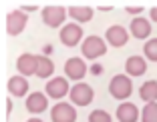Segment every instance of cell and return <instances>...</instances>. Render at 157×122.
I'll list each match as a JSON object with an SVG mask.
<instances>
[{"instance_id": "3957f363", "label": "cell", "mask_w": 157, "mask_h": 122, "mask_svg": "<svg viewBox=\"0 0 157 122\" xmlns=\"http://www.w3.org/2000/svg\"><path fill=\"white\" fill-rule=\"evenodd\" d=\"M26 22H28V18L22 10H12L6 16V32H8L10 36H16V34H20L24 30Z\"/></svg>"}, {"instance_id": "ffe728a7", "label": "cell", "mask_w": 157, "mask_h": 122, "mask_svg": "<svg viewBox=\"0 0 157 122\" xmlns=\"http://www.w3.org/2000/svg\"><path fill=\"white\" fill-rule=\"evenodd\" d=\"M141 122H157V102L145 104L143 112H141Z\"/></svg>"}, {"instance_id": "30bf717a", "label": "cell", "mask_w": 157, "mask_h": 122, "mask_svg": "<svg viewBox=\"0 0 157 122\" xmlns=\"http://www.w3.org/2000/svg\"><path fill=\"white\" fill-rule=\"evenodd\" d=\"M65 72H67V76L73 78V80H81V78L87 74V64L81 58H69L67 64H65Z\"/></svg>"}, {"instance_id": "8fae6325", "label": "cell", "mask_w": 157, "mask_h": 122, "mask_svg": "<svg viewBox=\"0 0 157 122\" xmlns=\"http://www.w3.org/2000/svg\"><path fill=\"white\" fill-rule=\"evenodd\" d=\"M137 118H139V110L135 104L131 102L119 104V108H117V120L119 122H137Z\"/></svg>"}, {"instance_id": "8992f818", "label": "cell", "mask_w": 157, "mask_h": 122, "mask_svg": "<svg viewBox=\"0 0 157 122\" xmlns=\"http://www.w3.org/2000/svg\"><path fill=\"white\" fill-rule=\"evenodd\" d=\"M65 16H67V12L63 6H46V8H42V22L51 28L60 26L65 22Z\"/></svg>"}, {"instance_id": "ac0fdd59", "label": "cell", "mask_w": 157, "mask_h": 122, "mask_svg": "<svg viewBox=\"0 0 157 122\" xmlns=\"http://www.w3.org/2000/svg\"><path fill=\"white\" fill-rule=\"evenodd\" d=\"M139 96L145 100V102H157V82L155 80H149L141 86L139 90Z\"/></svg>"}, {"instance_id": "2e32d148", "label": "cell", "mask_w": 157, "mask_h": 122, "mask_svg": "<svg viewBox=\"0 0 157 122\" xmlns=\"http://www.w3.org/2000/svg\"><path fill=\"white\" fill-rule=\"evenodd\" d=\"M131 34L135 38H147L151 34V24L147 22L145 18H135L131 22Z\"/></svg>"}, {"instance_id": "6da1fadb", "label": "cell", "mask_w": 157, "mask_h": 122, "mask_svg": "<svg viewBox=\"0 0 157 122\" xmlns=\"http://www.w3.org/2000/svg\"><path fill=\"white\" fill-rule=\"evenodd\" d=\"M109 92H111V96H113V98H117V100L129 98L131 92H133V84H131L129 76H125V74L115 76L111 82H109Z\"/></svg>"}, {"instance_id": "9c48e42d", "label": "cell", "mask_w": 157, "mask_h": 122, "mask_svg": "<svg viewBox=\"0 0 157 122\" xmlns=\"http://www.w3.org/2000/svg\"><path fill=\"white\" fill-rule=\"evenodd\" d=\"M67 92H71V86H69V82H67V78L56 76L46 84V94H48V98H63Z\"/></svg>"}, {"instance_id": "cb8c5ba5", "label": "cell", "mask_w": 157, "mask_h": 122, "mask_svg": "<svg viewBox=\"0 0 157 122\" xmlns=\"http://www.w3.org/2000/svg\"><path fill=\"white\" fill-rule=\"evenodd\" d=\"M91 70H93V74H95V76H97V74H101V70H103V68L99 66V64H95V66H93Z\"/></svg>"}, {"instance_id": "5bb4252c", "label": "cell", "mask_w": 157, "mask_h": 122, "mask_svg": "<svg viewBox=\"0 0 157 122\" xmlns=\"http://www.w3.org/2000/svg\"><path fill=\"white\" fill-rule=\"evenodd\" d=\"M125 70L131 74V76H141L143 72H147V64L141 56H131L127 62H125Z\"/></svg>"}, {"instance_id": "277c9868", "label": "cell", "mask_w": 157, "mask_h": 122, "mask_svg": "<svg viewBox=\"0 0 157 122\" xmlns=\"http://www.w3.org/2000/svg\"><path fill=\"white\" fill-rule=\"evenodd\" d=\"M105 52H107V44L99 36H89L83 42V56H87V58H99Z\"/></svg>"}, {"instance_id": "44dd1931", "label": "cell", "mask_w": 157, "mask_h": 122, "mask_svg": "<svg viewBox=\"0 0 157 122\" xmlns=\"http://www.w3.org/2000/svg\"><path fill=\"white\" fill-rule=\"evenodd\" d=\"M143 52H145V56H147L149 60L157 62V38H153V40H149L147 44H145Z\"/></svg>"}, {"instance_id": "7c38bea8", "label": "cell", "mask_w": 157, "mask_h": 122, "mask_svg": "<svg viewBox=\"0 0 157 122\" xmlns=\"http://www.w3.org/2000/svg\"><path fill=\"white\" fill-rule=\"evenodd\" d=\"M46 96L42 92H33V94L26 98V110L33 114H38V112H44L46 110Z\"/></svg>"}, {"instance_id": "d4e9b609", "label": "cell", "mask_w": 157, "mask_h": 122, "mask_svg": "<svg viewBox=\"0 0 157 122\" xmlns=\"http://www.w3.org/2000/svg\"><path fill=\"white\" fill-rule=\"evenodd\" d=\"M151 20H153V22H157V6H153V8H151Z\"/></svg>"}, {"instance_id": "603a6c76", "label": "cell", "mask_w": 157, "mask_h": 122, "mask_svg": "<svg viewBox=\"0 0 157 122\" xmlns=\"http://www.w3.org/2000/svg\"><path fill=\"white\" fill-rule=\"evenodd\" d=\"M125 10L131 12V14H139L141 10H143V6H141V4H127V8H125Z\"/></svg>"}, {"instance_id": "4316f807", "label": "cell", "mask_w": 157, "mask_h": 122, "mask_svg": "<svg viewBox=\"0 0 157 122\" xmlns=\"http://www.w3.org/2000/svg\"><path fill=\"white\" fill-rule=\"evenodd\" d=\"M10 110H12V102H10V100H6V112L10 114Z\"/></svg>"}, {"instance_id": "ba28073f", "label": "cell", "mask_w": 157, "mask_h": 122, "mask_svg": "<svg viewBox=\"0 0 157 122\" xmlns=\"http://www.w3.org/2000/svg\"><path fill=\"white\" fill-rule=\"evenodd\" d=\"M16 68H18L20 76H30V74H36L38 70V56L34 54H22L16 60Z\"/></svg>"}, {"instance_id": "5b68a950", "label": "cell", "mask_w": 157, "mask_h": 122, "mask_svg": "<svg viewBox=\"0 0 157 122\" xmlns=\"http://www.w3.org/2000/svg\"><path fill=\"white\" fill-rule=\"evenodd\" d=\"M51 120L52 122H75L77 120V110L67 102H59L51 110Z\"/></svg>"}, {"instance_id": "f1b7e54d", "label": "cell", "mask_w": 157, "mask_h": 122, "mask_svg": "<svg viewBox=\"0 0 157 122\" xmlns=\"http://www.w3.org/2000/svg\"><path fill=\"white\" fill-rule=\"evenodd\" d=\"M28 122H42V120H38V118H33V120H28Z\"/></svg>"}, {"instance_id": "52a82bcc", "label": "cell", "mask_w": 157, "mask_h": 122, "mask_svg": "<svg viewBox=\"0 0 157 122\" xmlns=\"http://www.w3.org/2000/svg\"><path fill=\"white\" fill-rule=\"evenodd\" d=\"M83 38V28L78 24H65V28L60 30V42L65 46H77Z\"/></svg>"}, {"instance_id": "e0dca14e", "label": "cell", "mask_w": 157, "mask_h": 122, "mask_svg": "<svg viewBox=\"0 0 157 122\" xmlns=\"http://www.w3.org/2000/svg\"><path fill=\"white\" fill-rule=\"evenodd\" d=\"M69 16L75 18L77 22H89L93 18V8H89V6H71Z\"/></svg>"}, {"instance_id": "7a4b0ae2", "label": "cell", "mask_w": 157, "mask_h": 122, "mask_svg": "<svg viewBox=\"0 0 157 122\" xmlns=\"http://www.w3.org/2000/svg\"><path fill=\"white\" fill-rule=\"evenodd\" d=\"M69 94H71L73 104H77V106H87V104L93 102V88L89 84H85V82L75 84L73 88H71Z\"/></svg>"}, {"instance_id": "7402d4cb", "label": "cell", "mask_w": 157, "mask_h": 122, "mask_svg": "<svg viewBox=\"0 0 157 122\" xmlns=\"http://www.w3.org/2000/svg\"><path fill=\"white\" fill-rule=\"evenodd\" d=\"M89 122H113L111 114L105 112V110H95V112H91V116H89Z\"/></svg>"}, {"instance_id": "4fadbf2b", "label": "cell", "mask_w": 157, "mask_h": 122, "mask_svg": "<svg viewBox=\"0 0 157 122\" xmlns=\"http://www.w3.org/2000/svg\"><path fill=\"white\" fill-rule=\"evenodd\" d=\"M107 42L111 46H115V48L123 46L127 42V30L123 26H111L107 30Z\"/></svg>"}, {"instance_id": "d6986e66", "label": "cell", "mask_w": 157, "mask_h": 122, "mask_svg": "<svg viewBox=\"0 0 157 122\" xmlns=\"http://www.w3.org/2000/svg\"><path fill=\"white\" fill-rule=\"evenodd\" d=\"M52 72H55V64H52V60L46 58V56H38V70H36V76H38V78H48Z\"/></svg>"}, {"instance_id": "484cf974", "label": "cell", "mask_w": 157, "mask_h": 122, "mask_svg": "<svg viewBox=\"0 0 157 122\" xmlns=\"http://www.w3.org/2000/svg\"><path fill=\"white\" fill-rule=\"evenodd\" d=\"M22 8H24V10H28V12H33V10H36V4H24Z\"/></svg>"}, {"instance_id": "9a60e30c", "label": "cell", "mask_w": 157, "mask_h": 122, "mask_svg": "<svg viewBox=\"0 0 157 122\" xmlns=\"http://www.w3.org/2000/svg\"><path fill=\"white\" fill-rule=\"evenodd\" d=\"M28 90V82L24 76H12L8 80V92L12 96H24Z\"/></svg>"}, {"instance_id": "83f0119b", "label": "cell", "mask_w": 157, "mask_h": 122, "mask_svg": "<svg viewBox=\"0 0 157 122\" xmlns=\"http://www.w3.org/2000/svg\"><path fill=\"white\" fill-rule=\"evenodd\" d=\"M113 6L111 4H103V6H99V10H111Z\"/></svg>"}]
</instances>
